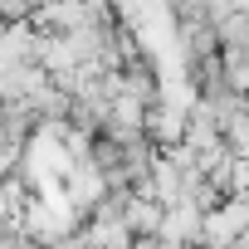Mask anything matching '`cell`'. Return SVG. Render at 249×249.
Here are the masks:
<instances>
[{"label":"cell","mask_w":249,"mask_h":249,"mask_svg":"<svg viewBox=\"0 0 249 249\" xmlns=\"http://www.w3.org/2000/svg\"><path fill=\"white\" fill-rule=\"evenodd\" d=\"M161 215H166V205L137 196V200H127V210H122V225H127L132 234H147V239H152V234L161 230Z\"/></svg>","instance_id":"7a4b0ae2"},{"label":"cell","mask_w":249,"mask_h":249,"mask_svg":"<svg viewBox=\"0 0 249 249\" xmlns=\"http://www.w3.org/2000/svg\"><path fill=\"white\" fill-rule=\"evenodd\" d=\"M239 230H249V200H244V196L230 200V205H220V210H205V215H200V239H210V249H225Z\"/></svg>","instance_id":"6da1fadb"}]
</instances>
